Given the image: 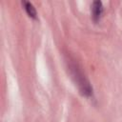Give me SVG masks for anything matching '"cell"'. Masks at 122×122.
Listing matches in <instances>:
<instances>
[{"label": "cell", "mask_w": 122, "mask_h": 122, "mask_svg": "<svg viewBox=\"0 0 122 122\" xmlns=\"http://www.w3.org/2000/svg\"><path fill=\"white\" fill-rule=\"evenodd\" d=\"M70 71L72 80L74 81L75 85L78 87L79 92L86 97H92L93 96V90L90 83V81L87 79L81 69L78 67L75 63H70Z\"/></svg>", "instance_id": "cell-1"}, {"label": "cell", "mask_w": 122, "mask_h": 122, "mask_svg": "<svg viewBox=\"0 0 122 122\" xmlns=\"http://www.w3.org/2000/svg\"><path fill=\"white\" fill-rule=\"evenodd\" d=\"M92 17L94 22H98L103 13V5L102 2L99 0H95L92 2Z\"/></svg>", "instance_id": "cell-2"}, {"label": "cell", "mask_w": 122, "mask_h": 122, "mask_svg": "<svg viewBox=\"0 0 122 122\" xmlns=\"http://www.w3.org/2000/svg\"><path fill=\"white\" fill-rule=\"evenodd\" d=\"M22 5H23L24 10H26L27 14L30 18H32L34 20H37V12H36V10H35L34 6L29 1H22Z\"/></svg>", "instance_id": "cell-3"}]
</instances>
